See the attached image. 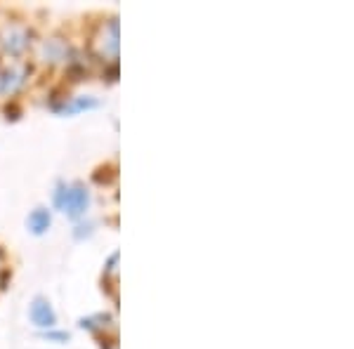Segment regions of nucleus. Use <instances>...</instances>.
Returning a JSON list of instances; mask_svg holds the SVG:
<instances>
[{
    "mask_svg": "<svg viewBox=\"0 0 354 349\" xmlns=\"http://www.w3.org/2000/svg\"><path fill=\"white\" fill-rule=\"evenodd\" d=\"M53 203L68 220H81L90 208V189L83 182H57Z\"/></svg>",
    "mask_w": 354,
    "mask_h": 349,
    "instance_id": "f257e3e1",
    "label": "nucleus"
},
{
    "mask_svg": "<svg viewBox=\"0 0 354 349\" xmlns=\"http://www.w3.org/2000/svg\"><path fill=\"white\" fill-rule=\"evenodd\" d=\"M93 50L104 64L118 62V19L109 17L93 36Z\"/></svg>",
    "mask_w": 354,
    "mask_h": 349,
    "instance_id": "f03ea898",
    "label": "nucleus"
},
{
    "mask_svg": "<svg viewBox=\"0 0 354 349\" xmlns=\"http://www.w3.org/2000/svg\"><path fill=\"white\" fill-rule=\"evenodd\" d=\"M33 31L24 24H8L0 28V53L19 59L21 55H26V50H31L33 45Z\"/></svg>",
    "mask_w": 354,
    "mask_h": 349,
    "instance_id": "7ed1b4c3",
    "label": "nucleus"
},
{
    "mask_svg": "<svg viewBox=\"0 0 354 349\" xmlns=\"http://www.w3.org/2000/svg\"><path fill=\"white\" fill-rule=\"evenodd\" d=\"M36 57L48 66H57V64H68L71 62V45H68L66 38L62 36H50L43 38L41 43L36 45Z\"/></svg>",
    "mask_w": 354,
    "mask_h": 349,
    "instance_id": "20e7f679",
    "label": "nucleus"
},
{
    "mask_svg": "<svg viewBox=\"0 0 354 349\" xmlns=\"http://www.w3.org/2000/svg\"><path fill=\"white\" fill-rule=\"evenodd\" d=\"M28 78H31V64H26V62H12L8 68H3V88H0V93L15 97L17 93H21L26 88Z\"/></svg>",
    "mask_w": 354,
    "mask_h": 349,
    "instance_id": "39448f33",
    "label": "nucleus"
},
{
    "mask_svg": "<svg viewBox=\"0 0 354 349\" xmlns=\"http://www.w3.org/2000/svg\"><path fill=\"white\" fill-rule=\"evenodd\" d=\"M28 319L41 330H53L57 326V314L48 297H36V300L31 302V307H28Z\"/></svg>",
    "mask_w": 354,
    "mask_h": 349,
    "instance_id": "423d86ee",
    "label": "nucleus"
},
{
    "mask_svg": "<svg viewBox=\"0 0 354 349\" xmlns=\"http://www.w3.org/2000/svg\"><path fill=\"white\" fill-rule=\"evenodd\" d=\"M53 227V213H50L48 208H43V205H38V208H33L31 213L26 217V229L33 234V236H43L48 229Z\"/></svg>",
    "mask_w": 354,
    "mask_h": 349,
    "instance_id": "0eeeda50",
    "label": "nucleus"
},
{
    "mask_svg": "<svg viewBox=\"0 0 354 349\" xmlns=\"http://www.w3.org/2000/svg\"><path fill=\"white\" fill-rule=\"evenodd\" d=\"M109 323H113L109 314H93V317H83L81 321H78V326H81L83 330H90V333H95V335H102V333L106 335Z\"/></svg>",
    "mask_w": 354,
    "mask_h": 349,
    "instance_id": "6e6552de",
    "label": "nucleus"
},
{
    "mask_svg": "<svg viewBox=\"0 0 354 349\" xmlns=\"http://www.w3.org/2000/svg\"><path fill=\"white\" fill-rule=\"evenodd\" d=\"M106 285H111V288H116V281H118V253H111L109 260H106L104 265V279H102Z\"/></svg>",
    "mask_w": 354,
    "mask_h": 349,
    "instance_id": "1a4fd4ad",
    "label": "nucleus"
},
{
    "mask_svg": "<svg viewBox=\"0 0 354 349\" xmlns=\"http://www.w3.org/2000/svg\"><path fill=\"white\" fill-rule=\"evenodd\" d=\"M95 234V222H78L76 229H73V236L78 238V241H83V238H88V236H93Z\"/></svg>",
    "mask_w": 354,
    "mask_h": 349,
    "instance_id": "9d476101",
    "label": "nucleus"
},
{
    "mask_svg": "<svg viewBox=\"0 0 354 349\" xmlns=\"http://www.w3.org/2000/svg\"><path fill=\"white\" fill-rule=\"evenodd\" d=\"M43 337L45 340H50V342H57V345H64V342L71 340V335L66 333V330H43Z\"/></svg>",
    "mask_w": 354,
    "mask_h": 349,
    "instance_id": "9b49d317",
    "label": "nucleus"
},
{
    "mask_svg": "<svg viewBox=\"0 0 354 349\" xmlns=\"http://www.w3.org/2000/svg\"><path fill=\"white\" fill-rule=\"evenodd\" d=\"M5 118H8V121H17V118L21 116V106L17 104V102L12 100V102H8V104H5Z\"/></svg>",
    "mask_w": 354,
    "mask_h": 349,
    "instance_id": "f8f14e48",
    "label": "nucleus"
},
{
    "mask_svg": "<svg viewBox=\"0 0 354 349\" xmlns=\"http://www.w3.org/2000/svg\"><path fill=\"white\" fill-rule=\"evenodd\" d=\"M100 347L102 349H116V337H111V340H109V337H102V340H100Z\"/></svg>",
    "mask_w": 354,
    "mask_h": 349,
    "instance_id": "ddd939ff",
    "label": "nucleus"
},
{
    "mask_svg": "<svg viewBox=\"0 0 354 349\" xmlns=\"http://www.w3.org/2000/svg\"><path fill=\"white\" fill-rule=\"evenodd\" d=\"M3 257H5V253H3V248H0V262H3Z\"/></svg>",
    "mask_w": 354,
    "mask_h": 349,
    "instance_id": "4468645a",
    "label": "nucleus"
}]
</instances>
